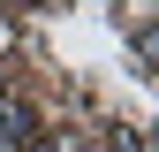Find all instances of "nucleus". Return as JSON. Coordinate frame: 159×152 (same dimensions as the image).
<instances>
[{
    "label": "nucleus",
    "instance_id": "f257e3e1",
    "mask_svg": "<svg viewBox=\"0 0 159 152\" xmlns=\"http://www.w3.org/2000/svg\"><path fill=\"white\" fill-rule=\"evenodd\" d=\"M0 129H8V145H38V114L30 107H0Z\"/></svg>",
    "mask_w": 159,
    "mask_h": 152
}]
</instances>
